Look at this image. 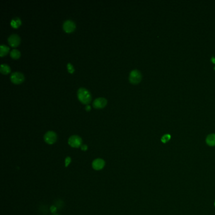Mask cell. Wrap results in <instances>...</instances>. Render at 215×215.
Here are the masks:
<instances>
[{
    "label": "cell",
    "mask_w": 215,
    "mask_h": 215,
    "mask_svg": "<svg viewBox=\"0 0 215 215\" xmlns=\"http://www.w3.org/2000/svg\"><path fill=\"white\" fill-rule=\"evenodd\" d=\"M170 138H171L170 134H166L163 135V136L162 137L161 141H162V143H167L168 141L170 139Z\"/></svg>",
    "instance_id": "15"
},
{
    "label": "cell",
    "mask_w": 215,
    "mask_h": 215,
    "mask_svg": "<svg viewBox=\"0 0 215 215\" xmlns=\"http://www.w3.org/2000/svg\"><path fill=\"white\" fill-rule=\"evenodd\" d=\"M44 141L48 144H53L57 139L56 133L52 131H49L44 134Z\"/></svg>",
    "instance_id": "5"
},
{
    "label": "cell",
    "mask_w": 215,
    "mask_h": 215,
    "mask_svg": "<svg viewBox=\"0 0 215 215\" xmlns=\"http://www.w3.org/2000/svg\"><path fill=\"white\" fill-rule=\"evenodd\" d=\"M8 41L9 44L13 47H16L19 45L20 42V36L16 34H13L8 37Z\"/></svg>",
    "instance_id": "7"
},
{
    "label": "cell",
    "mask_w": 215,
    "mask_h": 215,
    "mask_svg": "<svg viewBox=\"0 0 215 215\" xmlns=\"http://www.w3.org/2000/svg\"><path fill=\"white\" fill-rule=\"evenodd\" d=\"M51 211L52 213H54L56 211V207L54 206H52L51 207Z\"/></svg>",
    "instance_id": "18"
},
{
    "label": "cell",
    "mask_w": 215,
    "mask_h": 215,
    "mask_svg": "<svg viewBox=\"0 0 215 215\" xmlns=\"http://www.w3.org/2000/svg\"><path fill=\"white\" fill-rule=\"evenodd\" d=\"M67 70H68V71H69L70 73H73V72H74L75 69H74V67H73V65H72L71 63H67Z\"/></svg>",
    "instance_id": "16"
},
{
    "label": "cell",
    "mask_w": 215,
    "mask_h": 215,
    "mask_svg": "<svg viewBox=\"0 0 215 215\" xmlns=\"http://www.w3.org/2000/svg\"><path fill=\"white\" fill-rule=\"evenodd\" d=\"M24 79H25V77H24L23 73L18 71L12 73L10 75L11 81L15 84H19L23 82Z\"/></svg>",
    "instance_id": "4"
},
{
    "label": "cell",
    "mask_w": 215,
    "mask_h": 215,
    "mask_svg": "<svg viewBox=\"0 0 215 215\" xmlns=\"http://www.w3.org/2000/svg\"><path fill=\"white\" fill-rule=\"evenodd\" d=\"M10 67L7 64L3 63L1 64V66H0V71H1V73H2L3 74L7 75L10 72Z\"/></svg>",
    "instance_id": "12"
},
{
    "label": "cell",
    "mask_w": 215,
    "mask_h": 215,
    "mask_svg": "<svg viewBox=\"0 0 215 215\" xmlns=\"http://www.w3.org/2000/svg\"><path fill=\"white\" fill-rule=\"evenodd\" d=\"M142 78V75L139 71L138 70H132L130 73V76H129V79L130 82L133 84H137L140 82Z\"/></svg>",
    "instance_id": "2"
},
{
    "label": "cell",
    "mask_w": 215,
    "mask_h": 215,
    "mask_svg": "<svg viewBox=\"0 0 215 215\" xmlns=\"http://www.w3.org/2000/svg\"><path fill=\"white\" fill-rule=\"evenodd\" d=\"M206 142L207 145L210 146H215V134H211L208 135L206 139Z\"/></svg>",
    "instance_id": "10"
},
{
    "label": "cell",
    "mask_w": 215,
    "mask_h": 215,
    "mask_svg": "<svg viewBox=\"0 0 215 215\" xmlns=\"http://www.w3.org/2000/svg\"><path fill=\"white\" fill-rule=\"evenodd\" d=\"M82 139L78 135H73L68 139L69 145L73 148H78L82 146Z\"/></svg>",
    "instance_id": "3"
},
{
    "label": "cell",
    "mask_w": 215,
    "mask_h": 215,
    "mask_svg": "<svg viewBox=\"0 0 215 215\" xmlns=\"http://www.w3.org/2000/svg\"><path fill=\"white\" fill-rule=\"evenodd\" d=\"M81 148H82V150L83 151H86V150H87V146L86 145H82L81 146Z\"/></svg>",
    "instance_id": "19"
},
{
    "label": "cell",
    "mask_w": 215,
    "mask_h": 215,
    "mask_svg": "<svg viewBox=\"0 0 215 215\" xmlns=\"http://www.w3.org/2000/svg\"><path fill=\"white\" fill-rule=\"evenodd\" d=\"M214 206H215V201H214Z\"/></svg>",
    "instance_id": "23"
},
{
    "label": "cell",
    "mask_w": 215,
    "mask_h": 215,
    "mask_svg": "<svg viewBox=\"0 0 215 215\" xmlns=\"http://www.w3.org/2000/svg\"><path fill=\"white\" fill-rule=\"evenodd\" d=\"M20 55H21L20 52L18 49H13L10 51V56L13 59L19 58L20 57Z\"/></svg>",
    "instance_id": "14"
},
{
    "label": "cell",
    "mask_w": 215,
    "mask_h": 215,
    "mask_svg": "<svg viewBox=\"0 0 215 215\" xmlns=\"http://www.w3.org/2000/svg\"><path fill=\"white\" fill-rule=\"evenodd\" d=\"M90 109H91V107H90V106H89V105H87V106H85V109L87 110H90Z\"/></svg>",
    "instance_id": "20"
},
{
    "label": "cell",
    "mask_w": 215,
    "mask_h": 215,
    "mask_svg": "<svg viewBox=\"0 0 215 215\" xmlns=\"http://www.w3.org/2000/svg\"><path fill=\"white\" fill-rule=\"evenodd\" d=\"M211 61H212V63L213 64H215V58L214 57H212V58L211 59Z\"/></svg>",
    "instance_id": "21"
},
{
    "label": "cell",
    "mask_w": 215,
    "mask_h": 215,
    "mask_svg": "<svg viewBox=\"0 0 215 215\" xmlns=\"http://www.w3.org/2000/svg\"><path fill=\"white\" fill-rule=\"evenodd\" d=\"M214 71H215V67H214Z\"/></svg>",
    "instance_id": "22"
},
{
    "label": "cell",
    "mask_w": 215,
    "mask_h": 215,
    "mask_svg": "<svg viewBox=\"0 0 215 215\" xmlns=\"http://www.w3.org/2000/svg\"><path fill=\"white\" fill-rule=\"evenodd\" d=\"M77 96L79 100L83 103H88L91 99L90 91L85 88L81 87L77 91Z\"/></svg>",
    "instance_id": "1"
},
{
    "label": "cell",
    "mask_w": 215,
    "mask_h": 215,
    "mask_svg": "<svg viewBox=\"0 0 215 215\" xmlns=\"http://www.w3.org/2000/svg\"><path fill=\"white\" fill-rule=\"evenodd\" d=\"M10 50V47L4 44L0 45V56L1 57L7 54Z\"/></svg>",
    "instance_id": "13"
},
{
    "label": "cell",
    "mask_w": 215,
    "mask_h": 215,
    "mask_svg": "<svg viewBox=\"0 0 215 215\" xmlns=\"http://www.w3.org/2000/svg\"><path fill=\"white\" fill-rule=\"evenodd\" d=\"M54 215H58V214H54Z\"/></svg>",
    "instance_id": "24"
},
{
    "label": "cell",
    "mask_w": 215,
    "mask_h": 215,
    "mask_svg": "<svg viewBox=\"0 0 215 215\" xmlns=\"http://www.w3.org/2000/svg\"><path fill=\"white\" fill-rule=\"evenodd\" d=\"M63 27L66 32L70 33L75 30L76 28V24L71 20H66L63 23Z\"/></svg>",
    "instance_id": "6"
},
{
    "label": "cell",
    "mask_w": 215,
    "mask_h": 215,
    "mask_svg": "<svg viewBox=\"0 0 215 215\" xmlns=\"http://www.w3.org/2000/svg\"><path fill=\"white\" fill-rule=\"evenodd\" d=\"M71 161V160L70 157L66 158V159H65V167H67V166H68L69 164L70 163Z\"/></svg>",
    "instance_id": "17"
},
{
    "label": "cell",
    "mask_w": 215,
    "mask_h": 215,
    "mask_svg": "<svg viewBox=\"0 0 215 215\" xmlns=\"http://www.w3.org/2000/svg\"><path fill=\"white\" fill-rule=\"evenodd\" d=\"M10 24L13 28H18L22 24V20L19 17H15L11 20Z\"/></svg>",
    "instance_id": "11"
},
{
    "label": "cell",
    "mask_w": 215,
    "mask_h": 215,
    "mask_svg": "<svg viewBox=\"0 0 215 215\" xmlns=\"http://www.w3.org/2000/svg\"><path fill=\"white\" fill-rule=\"evenodd\" d=\"M107 100L104 97H99L95 99L93 102V106L97 109L103 108L106 106Z\"/></svg>",
    "instance_id": "8"
},
{
    "label": "cell",
    "mask_w": 215,
    "mask_h": 215,
    "mask_svg": "<svg viewBox=\"0 0 215 215\" xmlns=\"http://www.w3.org/2000/svg\"><path fill=\"white\" fill-rule=\"evenodd\" d=\"M105 166V161L101 158L95 159L92 163V167L95 170H102Z\"/></svg>",
    "instance_id": "9"
}]
</instances>
